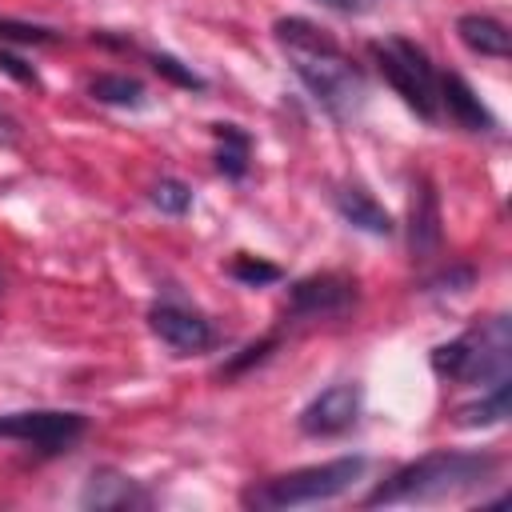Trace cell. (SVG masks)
<instances>
[{
	"label": "cell",
	"mask_w": 512,
	"mask_h": 512,
	"mask_svg": "<svg viewBox=\"0 0 512 512\" xmlns=\"http://www.w3.org/2000/svg\"><path fill=\"white\" fill-rule=\"evenodd\" d=\"M0 72H8L12 80H20V84H28V88H40V76H36V68L32 64H24L16 52H8V48H0Z\"/></svg>",
	"instance_id": "24"
},
{
	"label": "cell",
	"mask_w": 512,
	"mask_h": 512,
	"mask_svg": "<svg viewBox=\"0 0 512 512\" xmlns=\"http://www.w3.org/2000/svg\"><path fill=\"white\" fill-rule=\"evenodd\" d=\"M368 56L376 72L388 80V88L420 116V120H440V72L432 68L428 52L408 40V36H384L368 44Z\"/></svg>",
	"instance_id": "5"
},
{
	"label": "cell",
	"mask_w": 512,
	"mask_h": 512,
	"mask_svg": "<svg viewBox=\"0 0 512 512\" xmlns=\"http://www.w3.org/2000/svg\"><path fill=\"white\" fill-rule=\"evenodd\" d=\"M440 112H448L452 124H460L464 132H492L496 116L484 108V100L472 92V84L456 72L440 76Z\"/></svg>",
	"instance_id": "12"
},
{
	"label": "cell",
	"mask_w": 512,
	"mask_h": 512,
	"mask_svg": "<svg viewBox=\"0 0 512 512\" xmlns=\"http://www.w3.org/2000/svg\"><path fill=\"white\" fill-rule=\"evenodd\" d=\"M336 212H340V220L352 224L356 232H368V236H392V232H396L392 212H388L372 192H364L360 184H344V188L336 192Z\"/></svg>",
	"instance_id": "13"
},
{
	"label": "cell",
	"mask_w": 512,
	"mask_h": 512,
	"mask_svg": "<svg viewBox=\"0 0 512 512\" xmlns=\"http://www.w3.org/2000/svg\"><path fill=\"white\" fill-rule=\"evenodd\" d=\"M88 96L100 100V104H112V108H144L148 104V88L128 76V72H100L88 80Z\"/></svg>",
	"instance_id": "17"
},
{
	"label": "cell",
	"mask_w": 512,
	"mask_h": 512,
	"mask_svg": "<svg viewBox=\"0 0 512 512\" xmlns=\"http://www.w3.org/2000/svg\"><path fill=\"white\" fill-rule=\"evenodd\" d=\"M0 40H12V44H60L64 32H56L48 24H28V20L0 16Z\"/></svg>",
	"instance_id": "22"
},
{
	"label": "cell",
	"mask_w": 512,
	"mask_h": 512,
	"mask_svg": "<svg viewBox=\"0 0 512 512\" xmlns=\"http://www.w3.org/2000/svg\"><path fill=\"white\" fill-rule=\"evenodd\" d=\"M500 472L496 452H456V448H436L424 452L408 464H400L388 480H380L364 504H436V500H456L472 488H484Z\"/></svg>",
	"instance_id": "2"
},
{
	"label": "cell",
	"mask_w": 512,
	"mask_h": 512,
	"mask_svg": "<svg viewBox=\"0 0 512 512\" xmlns=\"http://www.w3.org/2000/svg\"><path fill=\"white\" fill-rule=\"evenodd\" d=\"M228 276H232L236 284H244V288H264V284H276V280H284L280 264H272V260H260V256H248V252L232 256V264H228Z\"/></svg>",
	"instance_id": "18"
},
{
	"label": "cell",
	"mask_w": 512,
	"mask_h": 512,
	"mask_svg": "<svg viewBox=\"0 0 512 512\" xmlns=\"http://www.w3.org/2000/svg\"><path fill=\"white\" fill-rule=\"evenodd\" d=\"M280 348V336L276 332H268V336H260V340H252V344H244L236 356H228L224 364H220V376L224 380H232V376H244L248 368H256V364H264L272 352Z\"/></svg>",
	"instance_id": "19"
},
{
	"label": "cell",
	"mask_w": 512,
	"mask_h": 512,
	"mask_svg": "<svg viewBox=\"0 0 512 512\" xmlns=\"http://www.w3.org/2000/svg\"><path fill=\"white\" fill-rule=\"evenodd\" d=\"M456 36L468 52L476 56H492V60H508L512 52V36H508V24L488 16V12H464L456 20Z\"/></svg>",
	"instance_id": "14"
},
{
	"label": "cell",
	"mask_w": 512,
	"mask_h": 512,
	"mask_svg": "<svg viewBox=\"0 0 512 512\" xmlns=\"http://www.w3.org/2000/svg\"><path fill=\"white\" fill-rule=\"evenodd\" d=\"M88 432V416L72 408H20L0 412V440L32 444L44 456H60L72 444H80Z\"/></svg>",
	"instance_id": "6"
},
{
	"label": "cell",
	"mask_w": 512,
	"mask_h": 512,
	"mask_svg": "<svg viewBox=\"0 0 512 512\" xmlns=\"http://www.w3.org/2000/svg\"><path fill=\"white\" fill-rule=\"evenodd\" d=\"M364 472H368V456H336L324 464L292 468V472L248 484L240 492V504L252 512H288V508H304V504H324V500L344 496Z\"/></svg>",
	"instance_id": "3"
},
{
	"label": "cell",
	"mask_w": 512,
	"mask_h": 512,
	"mask_svg": "<svg viewBox=\"0 0 512 512\" xmlns=\"http://www.w3.org/2000/svg\"><path fill=\"white\" fill-rule=\"evenodd\" d=\"M444 244V220H440V192L428 176L412 180L408 196V252L416 264H428L440 256Z\"/></svg>",
	"instance_id": "10"
},
{
	"label": "cell",
	"mask_w": 512,
	"mask_h": 512,
	"mask_svg": "<svg viewBox=\"0 0 512 512\" xmlns=\"http://www.w3.org/2000/svg\"><path fill=\"white\" fill-rule=\"evenodd\" d=\"M432 372L444 380L476 384V388L512 380V324H508V316H492V320L468 328L464 336L436 344L432 348Z\"/></svg>",
	"instance_id": "4"
},
{
	"label": "cell",
	"mask_w": 512,
	"mask_h": 512,
	"mask_svg": "<svg viewBox=\"0 0 512 512\" xmlns=\"http://www.w3.org/2000/svg\"><path fill=\"white\" fill-rule=\"evenodd\" d=\"M316 4H324V8H332V12H344V16H356V12L368 8V0H316Z\"/></svg>",
	"instance_id": "25"
},
{
	"label": "cell",
	"mask_w": 512,
	"mask_h": 512,
	"mask_svg": "<svg viewBox=\"0 0 512 512\" xmlns=\"http://www.w3.org/2000/svg\"><path fill=\"white\" fill-rule=\"evenodd\" d=\"M508 404H512V380L488 384V388H480V400L456 408V424H460V428H488V424H500V420L508 416Z\"/></svg>",
	"instance_id": "16"
},
{
	"label": "cell",
	"mask_w": 512,
	"mask_h": 512,
	"mask_svg": "<svg viewBox=\"0 0 512 512\" xmlns=\"http://www.w3.org/2000/svg\"><path fill=\"white\" fill-rule=\"evenodd\" d=\"M148 504H152V492L116 468H96L80 488V508H88V512L92 508L96 512H128V508H148Z\"/></svg>",
	"instance_id": "11"
},
{
	"label": "cell",
	"mask_w": 512,
	"mask_h": 512,
	"mask_svg": "<svg viewBox=\"0 0 512 512\" xmlns=\"http://www.w3.org/2000/svg\"><path fill=\"white\" fill-rule=\"evenodd\" d=\"M148 324H152V332L168 344V348H176V352H208L212 344H216V328H212V320L208 316H200L196 308H184V304H176V300H156L152 308H148Z\"/></svg>",
	"instance_id": "9"
},
{
	"label": "cell",
	"mask_w": 512,
	"mask_h": 512,
	"mask_svg": "<svg viewBox=\"0 0 512 512\" xmlns=\"http://www.w3.org/2000/svg\"><path fill=\"white\" fill-rule=\"evenodd\" d=\"M356 420H360V384H352V380L328 384V388L316 392V396L300 408V416H296L300 432H304V436H320V440L344 436L348 428H356Z\"/></svg>",
	"instance_id": "8"
},
{
	"label": "cell",
	"mask_w": 512,
	"mask_h": 512,
	"mask_svg": "<svg viewBox=\"0 0 512 512\" xmlns=\"http://www.w3.org/2000/svg\"><path fill=\"white\" fill-rule=\"evenodd\" d=\"M360 300V288L352 276L344 272H312L300 276L288 288V308L284 320H328V316H344L352 312Z\"/></svg>",
	"instance_id": "7"
},
{
	"label": "cell",
	"mask_w": 512,
	"mask_h": 512,
	"mask_svg": "<svg viewBox=\"0 0 512 512\" xmlns=\"http://www.w3.org/2000/svg\"><path fill=\"white\" fill-rule=\"evenodd\" d=\"M148 64H152L156 76H164V80L176 84V88H188V92H204V88H208V80H204L200 72H192L184 60H176L172 52H148Z\"/></svg>",
	"instance_id": "20"
},
{
	"label": "cell",
	"mask_w": 512,
	"mask_h": 512,
	"mask_svg": "<svg viewBox=\"0 0 512 512\" xmlns=\"http://www.w3.org/2000/svg\"><path fill=\"white\" fill-rule=\"evenodd\" d=\"M0 132H16V124H12V120H8L4 112H0Z\"/></svg>",
	"instance_id": "26"
},
{
	"label": "cell",
	"mask_w": 512,
	"mask_h": 512,
	"mask_svg": "<svg viewBox=\"0 0 512 512\" xmlns=\"http://www.w3.org/2000/svg\"><path fill=\"white\" fill-rule=\"evenodd\" d=\"M212 136H216V156H212L216 172L228 180H244L252 164V136L240 124H216Z\"/></svg>",
	"instance_id": "15"
},
{
	"label": "cell",
	"mask_w": 512,
	"mask_h": 512,
	"mask_svg": "<svg viewBox=\"0 0 512 512\" xmlns=\"http://www.w3.org/2000/svg\"><path fill=\"white\" fill-rule=\"evenodd\" d=\"M472 280H476V268L452 264V268H444L440 276H432L424 288H428V292H464V288H472Z\"/></svg>",
	"instance_id": "23"
},
{
	"label": "cell",
	"mask_w": 512,
	"mask_h": 512,
	"mask_svg": "<svg viewBox=\"0 0 512 512\" xmlns=\"http://www.w3.org/2000/svg\"><path fill=\"white\" fill-rule=\"evenodd\" d=\"M148 200H152L164 216H184V212L192 208V188H188L184 180H176V176H160V180L152 184Z\"/></svg>",
	"instance_id": "21"
},
{
	"label": "cell",
	"mask_w": 512,
	"mask_h": 512,
	"mask_svg": "<svg viewBox=\"0 0 512 512\" xmlns=\"http://www.w3.org/2000/svg\"><path fill=\"white\" fill-rule=\"evenodd\" d=\"M280 48L288 52V64L296 72V80L308 88V96L340 124H348L352 116H360V108L368 104V80L360 72V64L312 20L304 16H280L272 24Z\"/></svg>",
	"instance_id": "1"
}]
</instances>
